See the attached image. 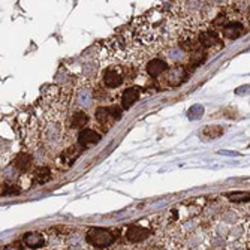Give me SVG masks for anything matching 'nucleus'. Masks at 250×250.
I'll list each match as a JSON object with an SVG mask.
<instances>
[{
  "mask_svg": "<svg viewBox=\"0 0 250 250\" xmlns=\"http://www.w3.org/2000/svg\"><path fill=\"white\" fill-rule=\"evenodd\" d=\"M116 235L102 228H92L85 234V243L92 247H108L114 243Z\"/></svg>",
  "mask_w": 250,
  "mask_h": 250,
  "instance_id": "1",
  "label": "nucleus"
},
{
  "mask_svg": "<svg viewBox=\"0 0 250 250\" xmlns=\"http://www.w3.org/2000/svg\"><path fill=\"white\" fill-rule=\"evenodd\" d=\"M151 235V229L148 226L143 225L141 222L140 223H133L130 226L126 228V232H125V238L132 243V244H138V243H143L146 241L148 237Z\"/></svg>",
  "mask_w": 250,
  "mask_h": 250,
  "instance_id": "2",
  "label": "nucleus"
},
{
  "mask_svg": "<svg viewBox=\"0 0 250 250\" xmlns=\"http://www.w3.org/2000/svg\"><path fill=\"white\" fill-rule=\"evenodd\" d=\"M102 81L106 88H119L123 83H126V75L123 67L112 66L104 72Z\"/></svg>",
  "mask_w": 250,
  "mask_h": 250,
  "instance_id": "3",
  "label": "nucleus"
},
{
  "mask_svg": "<svg viewBox=\"0 0 250 250\" xmlns=\"http://www.w3.org/2000/svg\"><path fill=\"white\" fill-rule=\"evenodd\" d=\"M122 116V111L116 106L108 108V106H99L96 109V122L101 123L102 126H105L108 129V126H111L116 120H119Z\"/></svg>",
  "mask_w": 250,
  "mask_h": 250,
  "instance_id": "4",
  "label": "nucleus"
},
{
  "mask_svg": "<svg viewBox=\"0 0 250 250\" xmlns=\"http://www.w3.org/2000/svg\"><path fill=\"white\" fill-rule=\"evenodd\" d=\"M188 74H186V69L183 66H172L171 69H168L165 74H164V81L171 85V87H177L180 85L181 83H183L186 80Z\"/></svg>",
  "mask_w": 250,
  "mask_h": 250,
  "instance_id": "5",
  "label": "nucleus"
},
{
  "mask_svg": "<svg viewBox=\"0 0 250 250\" xmlns=\"http://www.w3.org/2000/svg\"><path fill=\"white\" fill-rule=\"evenodd\" d=\"M168 69H169L168 63H167L165 60H162V59H153V60H150V62L147 63V66H146L147 74H148L150 77H153V78L164 75Z\"/></svg>",
  "mask_w": 250,
  "mask_h": 250,
  "instance_id": "6",
  "label": "nucleus"
},
{
  "mask_svg": "<svg viewBox=\"0 0 250 250\" xmlns=\"http://www.w3.org/2000/svg\"><path fill=\"white\" fill-rule=\"evenodd\" d=\"M101 141V133L93 129H83L78 135V143L83 147H92Z\"/></svg>",
  "mask_w": 250,
  "mask_h": 250,
  "instance_id": "7",
  "label": "nucleus"
},
{
  "mask_svg": "<svg viewBox=\"0 0 250 250\" xmlns=\"http://www.w3.org/2000/svg\"><path fill=\"white\" fill-rule=\"evenodd\" d=\"M222 33L225 38H228V39H237L241 35H244V26L240 21L231 20L229 22H226V24L222 27Z\"/></svg>",
  "mask_w": 250,
  "mask_h": 250,
  "instance_id": "8",
  "label": "nucleus"
},
{
  "mask_svg": "<svg viewBox=\"0 0 250 250\" xmlns=\"http://www.w3.org/2000/svg\"><path fill=\"white\" fill-rule=\"evenodd\" d=\"M198 41L202 47H207V48H213V47H217V45L222 43L220 41V36L217 32H213V30H204L198 35Z\"/></svg>",
  "mask_w": 250,
  "mask_h": 250,
  "instance_id": "9",
  "label": "nucleus"
},
{
  "mask_svg": "<svg viewBox=\"0 0 250 250\" xmlns=\"http://www.w3.org/2000/svg\"><path fill=\"white\" fill-rule=\"evenodd\" d=\"M45 243H47V240H45V235L41 232H29L22 237V244L30 249H41L45 246Z\"/></svg>",
  "mask_w": 250,
  "mask_h": 250,
  "instance_id": "10",
  "label": "nucleus"
},
{
  "mask_svg": "<svg viewBox=\"0 0 250 250\" xmlns=\"http://www.w3.org/2000/svg\"><path fill=\"white\" fill-rule=\"evenodd\" d=\"M78 156H80V148L78 147H75V146H72V147H69L67 150H64L63 153H62V164L60 165H63L64 164V168H69L77 159H78Z\"/></svg>",
  "mask_w": 250,
  "mask_h": 250,
  "instance_id": "11",
  "label": "nucleus"
},
{
  "mask_svg": "<svg viewBox=\"0 0 250 250\" xmlns=\"http://www.w3.org/2000/svg\"><path fill=\"white\" fill-rule=\"evenodd\" d=\"M95 99V93L90 88H81L77 93V104L81 108H88Z\"/></svg>",
  "mask_w": 250,
  "mask_h": 250,
  "instance_id": "12",
  "label": "nucleus"
},
{
  "mask_svg": "<svg viewBox=\"0 0 250 250\" xmlns=\"http://www.w3.org/2000/svg\"><path fill=\"white\" fill-rule=\"evenodd\" d=\"M140 99V90L138 88H127L126 92L123 93V96H122V106L125 108V109H127V108H130L136 101Z\"/></svg>",
  "mask_w": 250,
  "mask_h": 250,
  "instance_id": "13",
  "label": "nucleus"
},
{
  "mask_svg": "<svg viewBox=\"0 0 250 250\" xmlns=\"http://www.w3.org/2000/svg\"><path fill=\"white\" fill-rule=\"evenodd\" d=\"M14 167H15L18 171H21V172L29 171L30 167H32V156L27 154V153H20V154L15 157Z\"/></svg>",
  "mask_w": 250,
  "mask_h": 250,
  "instance_id": "14",
  "label": "nucleus"
},
{
  "mask_svg": "<svg viewBox=\"0 0 250 250\" xmlns=\"http://www.w3.org/2000/svg\"><path fill=\"white\" fill-rule=\"evenodd\" d=\"M223 135V127L222 126H206L201 132V136L204 141H213L219 136Z\"/></svg>",
  "mask_w": 250,
  "mask_h": 250,
  "instance_id": "15",
  "label": "nucleus"
},
{
  "mask_svg": "<svg viewBox=\"0 0 250 250\" xmlns=\"http://www.w3.org/2000/svg\"><path fill=\"white\" fill-rule=\"evenodd\" d=\"M51 178V171L48 167H41L36 169L35 175H33V183L35 185H43L47 183V181H50Z\"/></svg>",
  "mask_w": 250,
  "mask_h": 250,
  "instance_id": "16",
  "label": "nucleus"
},
{
  "mask_svg": "<svg viewBox=\"0 0 250 250\" xmlns=\"http://www.w3.org/2000/svg\"><path fill=\"white\" fill-rule=\"evenodd\" d=\"M87 122H88V116L85 114V112H83V111H78V112H75V114L72 116V122H71V126L72 127H84L85 125H87Z\"/></svg>",
  "mask_w": 250,
  "mask_h": 250,
  "instance_id": "17",
  "label": "nucleus"
},
{
  "mask_svg": "<svg viewBox=\"0 0 250 250\" xmlns=\"http://www.w3.org/2000/svg\"><path fill=\"white\" fill-rule=\"evenodd\" d=\"M226 198L232 202H244L250 199V193L249 192H231V193H226Z\"/></svg>",
  "mask_w": 250,
  "mask_h": 250,
  "instance_id": "18",
  "label": "nucleus"
},
{
  "mask_svg": "<svg viewBox=\"0 0 250 250\" xmlns=\"http://www.w3.org/2000/svg\"><path fill=\"white\" fill-rule=\"evenodd\" d=\"M188 116L190 120H199L202 116H204V106L202 105H195L189 109Z\"/></svg>",
  "mask_w": 250,
  "mask_h": 250,
  "instance_id": "19",
  "label": "nucleus"
},
{
  "mask_svg": "<svg viewBox=\"0 0 250 250\" xmlns=\"http://www.w3.org/2000/svg\"><path fill=\"white\" fill-rule=\"evenodd\" d=\"M20 193V189H17V186H2V195H17Z\"/></svg>",
  "mask_w": 250,
  "mask_h": 250,
  "instance_id": "20",
  "label": "nucleus"
},
{
  "mask_svg": "<svg viewBox=\"0 0 250 250\" xmlns=\"http://www.w3.org/2000/svg\"><path fill=\"white\" fill-rule=\"evenodd\" d=\"M208 2L211 3V5H225L228 0H208Z\"/></svg>",
  "mask_w": 250,
  "mask_h": 250,
  "instance_id": "21",
  "label": "nucleus"
}]
</instances>
